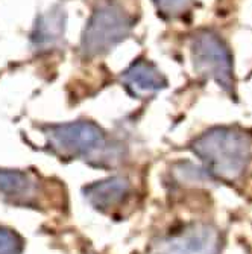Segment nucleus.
I'll list each match as a JSON object with an SVG mask.
<instances>
[{
	"mask_svg": "<svg viewBox=\"0 0 252 254\" xmlns=\"http://www.w3.org/2000/svg\"><path fill=\"white\" fill-rule=\"evenodd\" d=\"M35 181L21 171H0V198L12 202H29L35 195Z\"/></svg>",
	"mask_w": 252,
	"mask_h": 254,
	"instance_id": "nucleus-8",
	"label": "nucleus"
},
{
	"mask_svg": "<svg viewBox=\"0 0 252 254\" xmlns=\"http://www.w3.org/2000/svg\"><path fill=\"white\" fill-rule=\"evenodd\" d=\"M23 241L11 230L0 228V254H21Z\"/></svg>",
	"mask_w": 252,
	"mask_h": 254,
	"instance_id": "nucleus-11",
	"label": "nucleus"
},
{
	"mask_svg": "<svg viewBox=\"0 0 252 254\" xmlns=\"http://www.w3.org/2000/svg\"><path fill=\"white\" fill-rule=\"evenodd\" d=\"M64 31V21L61 12H49L37 25V31L34 35V40L37 41V46H52L56 40L61 38Z\"/></svg>",
	"mask_w": 252,
	"mask_h": 254,
	"instance_id": "nucleus-9",
	"label": "nucleus"
},
{
	"mask_svg": "<svg viewBox=\"0 0 252 254\" xmlns=\"http://www.w3.org/2000/svg\"><path fill=\"white\" fill-rule=\"evenodd\" d=\"M123 85L134 98H145L167 85L164 75L151 63L139 60L132 63L123 73Z\"/></svg>",
	"mask_w": 252,
	"mask_h": 254,
	"instance_id": "nucleus-6",
	"label": "nucleus"
},
{
	"mask_svg": "<svg viewBox=\"0 0 252 254\" xmlns=\"http://www.w3.org/2000/svg\"><path fill=\"white\" fill-rule=\"evenodd\" d=\"M46 137L50 148L62 157L99 158L108 148L105 132L93 122L52 125L46 131Z\"/></svg>",
	"mask_w": 252,
	"mask_h": 254,
	"instance_id": "nucleus-4",
	"label": "nucleus"
},
{
	"mask_svg": "<svg viewBox=\"0 0 252 254\" xmlns=\"http://www.w3.org/2000/svg\"><path fill=\"white\" fill-rule=\"evenodd\" d=\"M132 26V14L120 3L101 5L85 26L81 41L82 54L88 58L108 54L129 35Z\"/></svg>",
	"mask_w": 252,
	"mask_h": 254,
	"instance_id": "nucleus-2",
	"label": "nucleus"
},
{
	"mask_svg": "<svg viewBox=\"0 0 252 254\" xmlns=\"http://www.w3.org/2000/svg\"><path fill=\"white\" fill-rule=\"evenodd\" d=\"M220 241L217 230L210 225H193L175 236L166 254H219Z\"/></svg>",
	"mask_w": 252,
	"mask_h": 254,
	"instance_id": "nucleus-5",
	"label": "nucleus"
},
{
	"mask_svg": "<svg viewBox=\"0 0 252 254\" xmlns=\"http://www.w3.org/2000/svg\"><path fill=\"white\" fill-rule=\"evenodd\" d=\"M129 195V183L125 178L112 177L98 181L85 189L88 202L99 210H109L120 205Z\"/></svg>",
	"mask_w": 252,
	"mask_h": 254,
	"instance_id": "nucleus-7",
	"label": "nucleus"
},
{
	"mask_svg": "<svg viewBox=\"0 0 252 254\" xmlns=\"http://www.w3.org/2000/svg\"><path fill=\"white\" fill-rule=\"evenodd\" d=\"M205 169L222 181H236L248 168L252 155L251 137L236 127H216L192 143Z\"/></svg>",
	"mask_w": 252,
	"mask_h": 254,
	"instance_id": "nucleus-1",
	"label": "nucleus"
},
{
	"mask_svg": "<svg viewBox=\"0 0 252 254\" xmlns=\"http://www.w3.org/2000/svg\"><path fill=\"white\" fill-rule=\"evenodd\" d=\"M190 51L195 72L233 93V57L225 41L213 31H199L192 38Z\"/></svg>",
	"mask_w": 252,
	"mask_h": 254,
	"instance_id": "nucleus-3",
	"label": "nucleus"
},
{
	"mask_svg": "<svg viewBox=\"0 0 252 254\" xmlns=\"http://www.w3.org/2000/svg\"><path fill=\"white\" fill-rule=\"evenodd\" d=\"M152 2L163 17L175 18L184 14L193 5L195 0H152Z\"/></svg>",
	"mask_w": 252,
	"mask_h": 254,
	"instance_id": "nucleus-10",
	"label": "nucleus"
}]
</instances>
